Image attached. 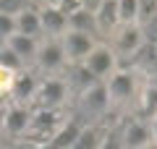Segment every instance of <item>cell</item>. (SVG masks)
Listing matches in <instances>:
<instances>
[{"mask_svg":"<svg viewBox=\"0 0 157 149\" xmlns=\"http://www.w3.org/2000/svg\"><path fill=\"white\" fill-rule=\"evenodd\" d=\"M94 47V39H92V32H84V29H66L63 34V50H66L68 60H84L86 55Z\"/></svg>","mask_w":157,"mask_h":149,"instance_id":"1","label":"cell"},{"mask_svg":"<svg viewBox=\"0 0 157 149\" xmlns=\"http://www.w3.org/2000/svg\"><path fill=\"white\" fill-rule=\"evenodd\" d=\"M81 63L89 68V73L94 78H105V76H110V73L115 71V55H113L110 47H102V44H94L92 52Z\"/></svg>","mask_w":157,"mask_h":149,"instance_id":"2","label":"cell"},{"mask_svg":"<svg viewBox=\"0 0 157 149\" xmlns=\"http://www.w3.org/2000/svg\"><path fill=\"white\" fill-rule=\"evenodd\" d=\"M144 44H147L144 42V32H141V26H136V21L123 24L121 32H118V37H115V50L118 52H126V55L141 52Z\"/></svg>","mask_w":157,"mask_h":149,"instance_id":"3","label":"cell"},{"mask_svg":"<svg viewBox=\"0 0 157 149\" xmlns=\"http://www.w3.org/2000/svg\"><path fill=\"white\" fill-rule=\"evenodd\" d=\"M134 92H136V86H134V76H131V73L118 71L115 76L110 73V84H107L110 102H126V99L134 97Z\"/></svg>","mask_w":157,"mask_h":149,"instance_id":"4","label":"cell"},{"mask_svg":"<svg viewBox=\"0 0 157 149\" xmlns=\"http://www.w3.org/2000/svg\"><path fill=\"white\" fill-rule=\"evenodd\" d=\"M66 50H63V42H47L42 44V47L37 50V63L45 71H55V68H60L63 63H66Z\"/></svg>","mask_w":157,"mask_h":149,"instance_id":"5","label":"cell"},{"mask_svg":"<svg viewBox=\"0 0 157 149\" xmlns=\"http://www.w3.org/2000/svg\"><path fill=\"white\" fill-rule=\"evenodd\" d=\"M42 29H45L47 34H52V37L66 34V29H68V13L63 11L60 6H47L45 11H42Z\"/></svg>","mask_w":157,"mask_h":149,"instance_id":"6","label":"cell"},{"mask_svg":"<svg viewBox=\"0 0 157 149\" xmlns=\"http://www.w3.org/2000/svg\"><path fill=\"white\" fill-rule=\"evenodd\" d=\"M16 32L29 34V37H39V34L45 32V29H42V13L32 11V8L18 11L16 13Z\"/></svg>","mask_w":157,"mask_h":149,"instance_id":"7","label":"cell"},{"mask_svg":"<svg viewBox=\"0 0 157 149\" xmlns=\"http://www.w3.org/2000/svg\"><path fill=\"white\" fill-rule=\"evenodd\" d=\"M8 47L16 52L21 60H29V58H37V37H29V34H21V32H13L8 37Z\"/></svg>","mask_w":157,"mask_h":149,"instance_id":"8","label":"cell"},{"mask_svg":"<svg viewBox=\"0 0 157 149\" xmlns=\"http://www.w3.org/2000/svg\"><path fill=\"white\" fill-rule=\"evenodd\" d=\"M37 99L42 107H58L66 99V84L63 81H45L37 92Z\"/></svg>","mask_w":157,"mask_h":149,"instance_id":"9","label":"cell"},{"mask_svg":"<svg viewBox=\"0 0 157 149\" xmlns=\"http://www.w3.org/2000/svg\"><path fill=\"white\" fill-rule=\"evenodd\" d=\"M29 123H32V113L24 110V107H13V110L6 113L3 128L8 133H24V131H29Z\"/></svg>","mask_w":157,"mask_h":149,"instance_id":"10","label":"cell"},{"mask_svg":"<svg viewBox=\"0 0 157 149\" xmlns=\"http://www.w3.org/2000/svg\"><path fill=\"white\" fill-rule=\"evenodd\" d=\"M147 141H155L152 139V126L147 123H131L123 133V144L126 147H136V144H147Z\"/></svg>","mask_w":157,"mask_h":149,"instance_id":"11","label":"cell"},{"mask_svg":"<svg viewBox=\"0 0 157 149\" xmlns=\"http://www.w3.org/2000/svg\"><path fill=\"white\" fill-rule=\"evenodd\" d=\"M115 6H118V21H121V24H131V21H136L139 0H115Z\"/></svg>","mask_w":157,"mask_h":149,"instance_id":"12","label":"cell"},{"mask_svg":"<svg viewBox=\"0 0 157 149\" xmlns=\"http://www.w3.org/2000/svg\"><path fill=\"white\" fill-rule=\"evenodd\" d=\"M21 63H24V60L13 52L11 47H8V44H6V47H0V68H3V71H8V73H11V71H18Z\"/></svg>","mask_w":157,"mask_h":149,"instance_id":"13","label":"cell"},{"mask_svg":"<svg viewBox=\"0 0 157 149\" xmlns=\"http://www.w3.org/2000/svg\"><path fill=\"white\" fill-rule=\"evenodd\" d=\"M78 133H81V128H78V126H66L58 136H52L50 141H52V144H63V147H76Z\"/></svg>","mask_w":157,"mask_h":149,"instance_id":"14","label":"cell"},{"mask_svg":"<svg viewBox=\"0 0 157 149\" xmlns=\"http://www.w3.org/2000/svg\"><path fill=\"white\" fill-rule=\"evenodd\" d=\"M157 13V0H139V11H136V21L147 24Z\"/></svg>","mask_w":157,"mask_h":149,"instance_id":"15","label":"cell"},{"mask_svg":"<svg viewBox=\"0 0 157 149\" xmlns=\"http://www.w3.org/2000/svg\"><path fill=\"white\" fill-rule=\"evenodd\" d=\"M13 32H16V16L0 11V39H8Z\"/></svg>","mask_w":157,"mask_h":149,"instance_id":"16","label":"cell"},{"mask_svg":"<svg viewBox=\"0 0 157 149\" xmlns=\"http://www.w3.org/2000/svg\"><path fill=\"white\" fill-rule=\"evenodd\" d=\"M24 3H26V0H0V11H6V13H13V16H16L18 11H24Z\"/></svg>","mask_w":157,"mask_h":149,"instance_id":"17","label":"cell"},{"mask_svg":"<svg viewBox=\"0 0 157 149\" xmlns=\"http://www.w3.org/2000/svg\"><path fill=\"white\" fill-rule=\"evenodd\" d=\"M152 139H155V144H157V120L152 123Z\"/></svg>","mask_w":157,"mask_h":149,"instance_id":"18","label":"cell"},{"mask_svg":"<svg viewBox=\"0 0 157 149\" xmlns=\"http://www.w3.org/2000/svg\"><path fill=\"white\" fill-rule=\"evenodd\" d=\"M3 123H6V113L0 110V128H3Z\"/></svg>","mask_w":157,"mask_h":149,"instance_id":"19","label":"cell"},{"mask_svg":"<svg viewBox=\"0 0 157 149\" xmlns=\"http://www.w3.org/2000/svg\"><path fill=\"white\" fill-rule=\"evenodd\" d=\"M47 3H50V6H58V3H63V0H47Z\"/></svg>","mask_w":157,"mask_h":149,"instance_id":"20","label":"cell"}]
</instances>
